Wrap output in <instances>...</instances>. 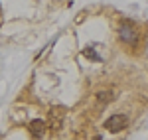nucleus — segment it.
I'll list each match as a JSON object with an SVG mask.
<instances>
[{"label": "nucleus", "instance_id": "nucleus-1", "mask_svg": "<svg viewBox=\"0 0 148 140\" xmlns=\"http://www.w3.org/2000/svg\"><path fill=\"white\" fill-rule=\"evenodd\" d=\"M119 38H121L125 44H128V46L136 44L138 30H136V24L132 22L130 18H123V20H121V26H119Z\"/></svg>", "mask_w": 148, "mask_h": 140}, {"label": "nucleus", "instance_id": "nucleus-2", "mask_svg": "<svg viewBox=\"0 0 148 140\" xmlns=\"http://www.w3.org/2000/svg\"><path fill=\"white\" fill-rule=\"evenodd\" d=\"M126 124H128V118L126 115H113V117H109L105 120V128L109 130V132H121V130L126 128Z\"/></svg>", "mask_w": 148, "mask_h": 140}, {"label": "nucleus", "instance_id": "nucleus-3", "mask_svg": "<svg viewBox=\"0 0 148 140\" xmlns=\"http://www.w3.org/2000/svg\"><path fill=\"white\" fill-rule=\"evenodd\" d=\"M63 117H65V111H63V107H53V109H49V126L53 130H57L61 126V122H63Z\"/></svg>", "mask_w": 148, "mask_h": 140}, {"label": "nucleus", "instance_id": "nucleus-4", "mask_svg": "<svg viewBox=\"0 0 148 140\" xmlns=\"http://www.w3.org/2000/svg\"><path fill=\"white\" fill-rule=\"evenodd\" d=\"M46 128H47V122L42 120V118H36V120H32V122L28 124V130H30V134H32L36 140H40L46 134Z\"/></svg>", "mask_w": 148, "mask_h": 140}, {"label": "nucleus", "instance_id": "nucleus-5", "mask_svg": "<svg viewBox=\"0 0 148 140\" xmlns=\"http://www.w3.org/2000/svg\"><path fill=\"white\" fill-rule=\"evenodd\" d=\"M83 55H85L87 59H91V61H95V63H101L103 61V57L97 53V49H95V44L85 47V49H83Z\"/></svg>", "mask_w": 148, "mask_h": 140}, {"label": "nucleus", "instance_id": "nucleus-6", "mask_svg": "<svg viewBox=\"0 0 148 140\" xmlns=\"http://www.w3.org/2000/svg\"><path fill=\"white\" fill-rule=\"evenodd\" d=\"M113 99H114L113 91H99V93H97V101H99V103H105V105H107V103H111Z\"/></svg>", "mask_w": 148, "mask_h": 140}, {"label": "nucleus", "instance_id": "nucleus-7", "mask_svg": "<svg viewBox=\"0 0 148 140\" xmlns=\"http://www.w3.org/2000/svg\"><path fill=\"white\" fill-rule=\"evenodd\" d=\"M93 140H103V138H101V136H95V138H93Z\"/></svg>", "mask_w": 148, "mask_h": 140}]
</instances>
